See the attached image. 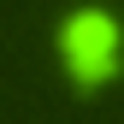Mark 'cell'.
<instances>
[{
  "instance_id": "1",
  "label": "cell",
  "mask_w": 124,
  "mask_h": 124,
  "mask_svg": "<svg viewBox=\"0 0 124 124\" xmlns=\"http://www.w3.org/2000/svg\"><path fill=\"white\" fill-rule=\"evenodd\" d=\"M118 47H124V36L106 12H71L59 30V53H65V71L77 83H106L118 71Z\"/></svg>"
}]
</instances>
